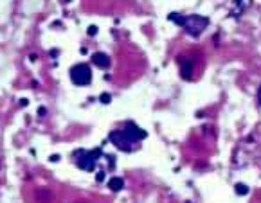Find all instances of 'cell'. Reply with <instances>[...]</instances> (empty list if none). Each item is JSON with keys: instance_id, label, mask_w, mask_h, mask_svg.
Returning a JSON list of instances; mask_svg holds the SVG:
<instances>
[{"instance_id": "1", "label": "cell", "mask_w": 261, "mask_h": 203, "mask_svg": "<svg viewBox=\"0 0 261 203\" xmlns=\"http://www.w3.org/2000/svg\"><path fill=\"white\" fill-rule=\"evenodd\" d=\"M168 18H169V22H175L180 27H184L191 36H200L205 31V27L209 25V20L205 18V16H200V15L182 16V15H178V13H171Z\"/></svg>"}, {"instance_id": "2", "label": "cell", "mask_w": 261, "mask_h": 203, "mask_svg": "<svg viewBox=\"0 0 261 203\" xmlns=\"http://www.w3.org/2000/svg\"><path fill=\"white\" fill-rule=\"evenodd\" d=\"M101 155H103L101 150H92V151L80 150L74 153V158H76V164L80 169H83V171H94L97 160L101 158Z\"/></svg>"}, {"instance_id": "3", "label": "cell", "mask_w": 261, "mask_h": 203, "mask_svg": "<svg viewBox=\"0 0 261 203\" xmlns=\"http://www.w3.org/2000/svg\"><path fill=\"white\" fill-rule=\"evenodd\" d=\"M70 79L77 86H85V84H89L92 81V70H90L89 65H85V63L74 65L70 69Z\"/></svg>"}, {"instance_id": "4", "label": "cell", "mask_w": 261, "mask_h": 203, "mask_svg": "<svg viewBox=\"0 0 261 203\" xmlns=\"http://www.w3.org/2000/svg\"><path fill=\"white\" fill-rule=\"evenodd\" d=\"M110 142L114 144V146H117L121 151H134L135 146H137V142L134 140V138H130L126 133H124V130H115L110 133Z\"/></svg>"}, {"instance_id": "5", "label": "cell", "mask_w": 261, "mask_h": 203, "mask_svg": "<svg viewBox=\"0 0 261 203\" xmlns=\"http://www.w3.org/2000/svg\"><path fill=\"white\" fill-rule=\"evenodd\" d=\"M123 130H124V133H126L130 138H134L135 142L142 140V138H146V131L142 130V128H139L135 123H126Z\"/></svg>"}, {"instance_id": "6", "label": "cell", "mask_w": 261, "mask_h": 203, "mask_svg": "<svg viewBox=\"0 0 261 203\" xmlns=\"http://www.w3.org/2000/svg\"><path fill=\"white\" fill-rule=\"evenodd\" d=\"M92 62H94V65H97L99 69H108V67H110V57H108L107 54H103V52L94 54Z\"/></svg>"}, {"instance_id": "7", "label": "cell", "mask_w": 261, "mask_h": 203, "mask_svg": "<svg viewBox=\"0 0 261 203\" xmlns=\"http://www.w3.org/2000/svg\"><path fill=\"white\" fill-rule=\"evenodd\" d=\"M124 187V182H123V178H117V177H114V178H110V182H108V189H112L114 192H117V191H121V189Z\"/></svg>"}, {"instance_id": "8", "label": "cell", "mask_w": 261, "mask_h": 203, "mask_svg": "<svg viewBox=\"0 0 261 203\" xmlns=\"http://www.w3.org/2000/svg\"><path fill=\"white\" fill-rule=\"evenodd\" d=\"M247 191H249L247 185H242V184L236 185V192H238V194H247Z\"/></svg>"}, {"instance_id": "9", "label": "cell", "mask_w": 261, "mask_h": 203, "mask_svg": "<svg viewBox=\"0 0 261 203\" xmlns=\"http://www.w3.org/2000/svg\"><path fill=\"white\" fill-rule=\"evenodd\" d=\"M96 33H97V27H96V25L89 27V35H90V36H94V35H96Z\"/></svg>"}, {"instance_id": "10", "label": "cell", "mask_w": 261, "mask_h": 203, "mask_svg": "<svg viewBox=\"0 0 261 203\" xmlns=\"http://www.w3.org/2000/svg\"><path fill=\"white\" fill-rule=\"evenodd\" d=\"M101 101H103V103H108V101H110V96H108V94H103V96H101Z\"/></svg>"}, {"instance_id": "11", "label": "cell", "mask_w": 261, "mask_h": 203, "mask_svg": "<svg viewBox=\"0 0 261 203\" xmlns=\"http://www.w3.org/2000/svg\"><path fill=\"white\" fill-rule=\"evenodd\" d=\"M257 97H259V103H261V86H259V92H257Z\"/></svg>"}, {"instance_id": "12", "label": "cell", "mask_w": 261, "mask_h": 203, "mask_svg": "<svg viewBox=\"0 0 261 203\" xmlns=\"http://www.w3.org/2000/svg\"><path fill=\"white\" fill-rule=\"evenodd\" d=\"M62 2H69V0H62Z\"/></svg>"}]
</instances>
